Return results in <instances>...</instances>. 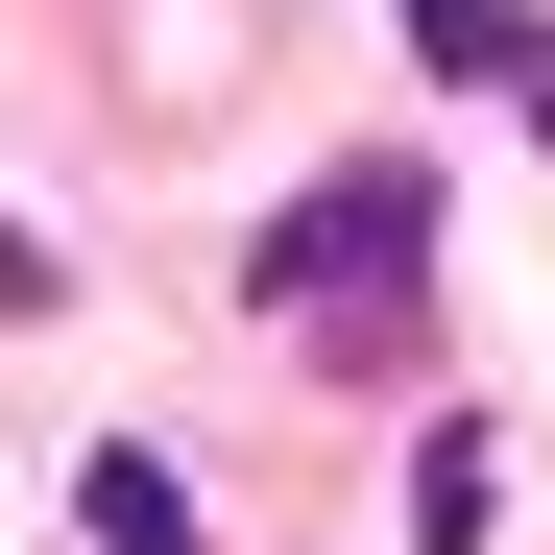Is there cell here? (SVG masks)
<instances>
[{
  "label": "cell",
  "mask_w": 555,
  "mask_h": 555,
  "mask_svg": "<svg viewBox=\"0 0 555 555\" xmlns=\"http://www.w3.org/2000/svg\"><path fill=\"white\" fill-rule=\"evenodd\" d=\"M411 266H435V169H338V194L266 218V314H411Z\"/></svg>",
  "instance_id": "cell-1"
},
{
  "label": "cell",
  "mask_w": 555,
  "mask_h": 555,
  "mask_svg": "<svg viewBox=\"0 0 555 555\" xmlns=\"http://www.w3.org/2000/svg\"><path fill=\"white\" fill-rule=\"evenodd\" d=\"M73 531H98V555H218V531H194V483H169L145 435H98V459H73Z\"/></svg>",
  "instance_id": "cell-2"
},
{
  "label": "cell",
  "mask_w": 555,
  "mask_h": 555,
  "mask_svg": "<svg viewBox=\"0 0 555 555\" xmlns=\"http://www.w3.org/2000/svg\"><path fill=\"white\" fill-rule=\"evenodd\" d=\"M411 49H435V73H483V98H531V121H555V25H507V0H411Z\"/></svg>",
  "instance_id": "cell-3"
},
{
  "label": "cell",
  "mask_w": 555,
  "mask_h": 555,
  "mask_svg": "<svg viewBox=\"0 0 555 555\" xmlns=\"http://www.w3.org/2000/svg\"><path fill=\"white\" fill-rule=\"evenodd\" d=\"M49 291H73V266H49V242H25V218H0V314H49Z\"/></svg>",
  "instance_id": "cell-4"
}]
</instances>
